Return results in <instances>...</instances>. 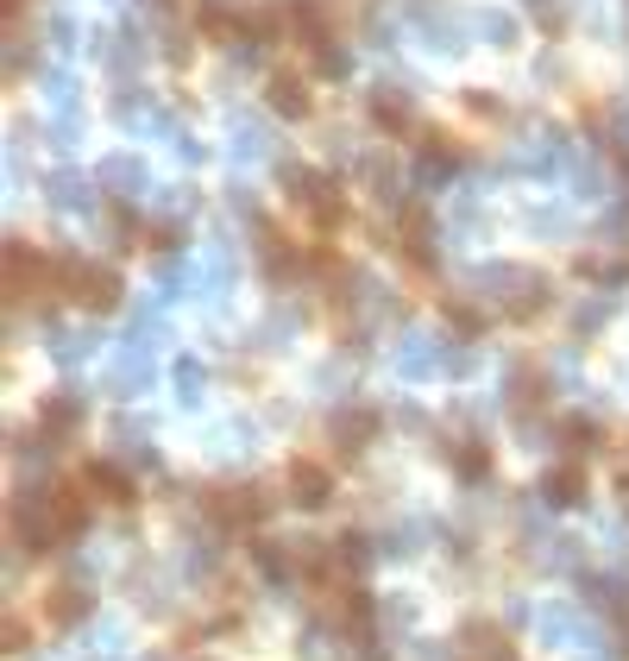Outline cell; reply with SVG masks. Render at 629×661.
Returning a JSON list of instances; mask_svg holds the SVG:
<instances>
[{
  "label": "cell",
  "mask_w": 629,
  "mask_h": 661,
  "mask_svg": "<svg viewBox=\"0 0 629 661\" xmlns=\"http://www.w3.org/2000/svg\"><path fill=\"white\" fill-rule=\"evenodd\" d=\"M283 196H290V208H302L322 233L340 228V214H347V208H340V189H334L322 171H308V164H283Z\"/></svg>",
  "instance_id": "6da1fadb"
},
{
  "label": "cell",
  "mask_w": 629,
  "mask_h": 661,
  "mask_svg": "<svg viewBox=\"0 0 629 661\" xmlns=\"http://www.w3.org/2000/svg\"><path fill=\"white\" fill-rule=\"evenodd\" d=\"M391 366H397V379H441L447 372V340H434V334H397L391 340Z\"/></svg>",
  "instance_id": "7a4b0ae2"
},
{
  "label": "cell",
  "mask_w": 629,
  "mask_h": 661,
  "mask_svg": "<svg viewBox=\"0 0 629 661\" xmlns=\"http://www.w3.org/2000/svg\"><path fill=\"white\" fill-rule=\"evenodd\" d=\"M95 617V585H82V580H57L45 592V624L50 630H82Z\"/></svg>",
  "instance_id": "3957f363"
},
{
  "label": "cell",
  "mask_w": 629,
  "mask_h": 661,
  "mask_svg": "<svg viewBox=\"0 0 629 661\" xmlns=\"http://www.w3.org/2000/svg\"><path fill=\"white\" fill-rule=\"evenodd\" d=\"M95 189H107L114 202H139L151 189V171H145V158H132V152H114V158H101L95 164Z\"/></svg>",
  "instance_id": "277c9868"
},
{
  "label": "cell",
  "mask_w": 629,
  "mask_h": 661,
  "mask_svg": "<svg viewBox=\"0 0 629 661\" xmlns=\"http://www.w3.org/2000/svg\"><path fill=\"white\" fill-rule=\"evenodd\" d=\"M535 636H541V642H592V624H585L579 605L548 599V605H535Z\"/></svg>",
  "instance_id": "5b68a950"
},
{
  "label": "cell",
  "mask_w": 629,
  "mask_h": 661,
  "mask_svg": "<svg viewBox=\"0 0 629 661\" xmlns=\"http://www.w3.org/2000/svg\"><path fill=\"white\" fill-rule=\"evenodd\" d=\"M377 409H359V404H347V409H334V422H327V434H334V454H365L372 448V434H377Z\"/></svg>",
  "instance_id": "8992f818"
},
{
  "label": "cell",
  "mask_w": 629,
  "mask_h": 661,
  "mask_svg": "<svg viewBox=\"0 0 629 661\" xmlns=\"http://www.w3.org/2000/svg\"><path fill=\"white\" fill-rule=\"evenodd\" d=\"M114 114H120V127H132V132H171V107L158 102L151 89H120V95H114Z\"/></svg>",
  "instance_id": "52a82bcc"
},
{
  "label": "cell",
  "mask_w": 629,
  "mask_h": 661,
  "mask_svg": "<svg viewBox=\"0 0 629 661\" xmlns=\"http://www.w3.org/2000/svg\"><path fill=\"white\" fill-rule=\"evenodd\" d=\"M283 485H290V505L296 510H322L334 498V479H327V466H315V460H290Z\"/></svg>",
  "instance_id": "ba28073f"
},
{
  "label": "cell",
  "mask_w": 629,
  "mask_h": 661,
  "mask_svg": "<svg viewBox=\"0 0 629 661\" xmlns=\"http://www.w3.org/2000/svg\"><path fill=\"white\" fill-rule=\"evenodd\" d=\"M82 422H89V404H82L75 391H57V397L38 404V434H50V441H70Z\"/></svg>",
  "instance_id": "9c48e42d"
},
{
  "label": "cell",
  "mask_w": 629,
  "mask_h": 661,
  "mask_svg": "<svg viewBox=\"0 0 629 661\" xmlns=\"http://www.w3.org/2000/svg\"><path fill=\"white\" fill-rule=\"evenodd\" d=\"M120 297H126V283H120V271H114V265H89V271L75 278V303L95 309V315L120 309Z\"/></svg>",
  "instance_id": "30bf717a"
},
{
  "label": "cell",
  "mask_w": 629,
  "mask_h": 661,
  "mask_svg": "<svg viewBox=\"0 0 629 661\" xmlns=\"http://www.w3.org/2000/svg\"><path fill=\"white\" fill-rule=\"evenodd\" d=\"M372 120L391 132H409L416 127V95L409 89H397V82H377L372 89Z\"/></svg>",
  "instance_id": "8fae6325"
},
{
  "label": "cell",
  "mask_w": 629,
  "mask_h": 661,
  "mask_svg": "<svg viewBox=\"0 0 629 661\" xmlns=\"http://www.w3.org/2000/svg\"><path fill=\"white\" fill-rule=\"evenodd\" d=\"M45 202L57 214H95V189H89V177H75V171H50Z\"/></svg>",
  "instance_id": "7c38bea8"
},
{
  "label": "cell",
  "mask_w": 629,
  "mask_h": 661,
  "mask_svg": "<svg viewBox=\"0 0 629 661\" xmlns=\"http://www.w3.org/2000/svg\"><path fill=\"white\" fill-rule=\"evenodd\" d=\"M359 171H365V183H372V196H377L384 208H409V189H403V171H397V164H391L384 152H365V164H359Z\"/></svg>",
  "instance_id": "4fadbf2b"
},
{
  "label": "cell",
  "mask_w": 629,
  "mask_h": 661,
  "mask_svg": "<svg viewBox=\"0 0 629 661\" xmlns=\"http://www.w3.org/2000/svg\"><path fill=\"white\" fill-rule=\"evenodd\" d=\"M567 183H573V196H592V202H598V196H610V177H604V164L585 152V146H573V152H567Z\"/></svg>",
  "instance_id": "5bb4252c"
},
{
  "label": "cell",
  "mask_w": 629,
  "mask_h": 661,
  "mask_svg": "<svg viewBox=\"0 0 629 661\" xmlns=\"http://www.w3.org/2000/svg\"><path fill=\"white\" fill-rule=\"evenodd\" d=\"M101 353V334L95 328H50V359L57 366H82V359H95Z\"/></svg>",
  "instance_id": "9a60e30c"
},
{
  "label": "cell",
  "mask_w": 629,
  "mask_h": 661,
  "mask_svg": "<svg viewBox=\"0 0 629 661\" xmlns=\"http://www.w3.org/2000/svg\"><path fill=\"white\" fill-rule=\"evenodd\" d=\"M441 454L453 460V473H459L466 485L491 479V448H485V441H473V434H466V441H441Z\"/></svg>",
  "instance_id": "2e32d148"
},
{
  "label": "cell",
  "mask_w": 629,
  "mask_h": 661,
  "mask_svg": "<svg viewBox=\"0 0 629 661\" xmlns=\"http://www.w3.org/2000/svg\"><path fill=\"white\" fill-rule=\"evenodd\" d=\"M45 102L57 120H82L75 107H82V82H75V70H45Z\"/></svg>",
  "instance_id": "e0dca14e"
},
{
  "label": "cell",
  "mask_w": 629,
  "mask_h": 661,
  "mask_svg": "<svg viewBox=\"0 0 629 661\" xmlns=\"http://www.w3.org/2000/svg\"><path fill=\"white\" fill-rule=\"evenodd\" d=\"M75 649L95 656V661H120L126 656V630L120 624H107V617H101V624H82V642H75Z\"/></svg>",
  "instance_id": "ac0fdd59"
},
{
  "label": "cell",
  "mask_w": 629,
  "mask_h": 661,
  "mask_svg": "<svg viewBox=\"0 0 629 661\" xmlns=\"http://www.w3.org/2000/svg\"><path fill=\"white\" fill-rule=\"evenodd\" d=\"M459 642H466V656H473V661H516V649H510L503 630H491V624H466Z\"/></svg>",
  "instance_id": "d6986e66"
},
{
  "label": "cell",
  "mask_w": 629,
  "mask_h": 661,
  "mask_svg": "<svg viewBox=\"0 0 629 661\" xmlns=\"http://www.w3.org/2000/svg\"><path fill=\"white\" fill-rule=\"evenodd\" d=\"M271 107L283 114V120H302V114L315 107V95H308V82L302 77H271Z\"/></svg>",
  "instance_id": "ffe728a7"
},
{
  "label": "cell",
  "mask_w": 629,
  "mask_h": 661,
  "mask_svg": "<svg viewBox=\"0 0 629 661\" xmlns=\"http://www.w3.org/2000/svg\"><path fill=\"white\" fill-rule=\"evenodd\" d=\"M226 152L252 164V158H271V132L258 127V120H233V139H226Z\"/></svg>",
  "instance_id": "44dd1931"
},
{
  "label": "cell",
  "mask_w": 629,
  "mask_h": 661,
  "mask_svg": "<svg viewBox=\"0 0 629 661\" xmlns=\"http://www.w3.org/2000/svg\"><path fill=\"white\" fill-rule=\"evenodd\" d=\"M541 498L548 505H579L585 498V466H554L548 479H541Z\"/></svg>",
  "instance_id": "7402d4cb"
},
{
  "label": "cell",
  "mask_w": 629,
  "mask_h": 661,
  "mask_svg": "<svg viewBox=\"0 0 629 661\" xmlns=\"http://www.w3.org/2000/svg\"><path fill=\"white\" fill-rule=\"evenodd\" d=\"M82 485H95L101 498H114V505H126V498H132V491H139V485L126 479L120 466H107V460H95V466H89V473H82Z\"/></svg>",
  "instance_id": "603a6c76"
},
{
  "label": "cell",
  "mask_w": 629,
  "mask_h": 661,
  "mask_svg": "<svg viewBox=\"0 0 629 661\" xmlns=\"http://www.w3.org/2000/svg\"><path fill=\"white\" fill-rule=\"evenodd\" d=\"M478 32H485V45L510 51V45H516V13H503V7H485V13H478Z\"/></svg>",
  "instance_id": "cb8c5ba5"
},
{
  "label": "cell",
  "mask_w": 629,
  "mask_h": 661,
  "mask_svg": "<svg viewBox=\"0 0 629 661\" xmlns=\"http://www.w3.org/2000/svg\"><path fill=\"white\" fill-rule=\"evenodd\" d=\"M171 379H176V404H201V384H208V366L201 359H176Z\"/></svg>",
  "instance_id": "d4e9b609"
},
{
  "label": "cell",
  "mask_w": 629,
  "mask_h": 661,
  "mask_svg": "<svg viewBox=\"0 0 629 661\" xmlns=\"http://www.w3.org/2000/svg\"><path fill=\"white\" fill-rule=\"evenodd\" d=\"M422 32H428V45H434V51H459V45H466L459 26H453L447 13H434V7H422Z\"/></svg>",
  "instance_id": "484cf974"
},
{
  "label": "cell",
  "mask_w": 629,
  "mask_h": 661,
  "mask_svg": "<svg viewBox=\"0 0 629 661\" xmlns=\"http://www.w3.org/2000/svg\"><path fill=\"white\" fill-rule=\"evenodd\" d=\"M347 70H352V51H347V45H334V38H327V45H315V77L340 82Z\"/></svg>",
  "instance_id": "4316f807"
},
{
  "label": "cell",
  "mask_w": 629,
  "mask_h": 661,
  "mask_svg": "<svg viewBox=\"0 0 629 661\" xmlns=\"http://www.w3.org/2000/svg\"><path fill=\"white\" fill-rule=\"evenodd\" d=\"M604 322H610V297H598V303H579V315H573V328H579V334L604 328Z\"/></svg>",
  "instance_id": "83f0119b"
},
{
  "label": "cell",
  "mask_w": 629,
  "mask_h": 661,
  "mask_svg": "<svg viewBox=\"0 0 629 661\" xmlns=\"http://www.w3.org/2000/svg\"><path fill=\"white\" fill-rule=\"evenodd\" d=\"M226 208H233V214H246V221H258V196H252L246 183H233V189H226ZM258 228H265V221H258Z\"/></svg>",
  "instance_id": "f1b7e54d"
},
{
  "label": "cell",
  "mask_w": 629,
  "mask_h": 661,
  "mask_svg": "<svg viewBox=\"0 0 629 661\" xmlns=\"http://www.w3.org/2000/svg\"><path fill=\"white\" fill-rule=\"evenodd\" d=\"M604 127H610V139H617V146H629V102H610V107H604Z\"/></svg>",
  "instance_id": "f546056e"
},
{
  "label": "cell",
  "mask_w": 629,
  "mask_h": 661,
  "mask_svg": "<svg viewBox=\"0 0 629 661\" xmlns=\"http://www.w3.org/2000/svg\"><path fill=\"white\" fill-rule=\"evenodd\" d=\"M50 45H57V51H75V45H82V38H75V20L57 13V20H50Z\"/></svg>",
  "instance_id": "4dcf8cb0"
},
{
  "label": "cell",
  "mask_w": 629,
  "mask_h": 661,
  "mask_svg": "<svg viewBox=\"0 0 629 661\" xmlns=\"http://www.w3.org/2000/svg\"><path fill=\"white\" fill-rule=\"evenodd\" d=\"M164 214H171V221L196 214V189H171V196H164Z\"/></svg>",
  "instance_id": "1f68e13d"
},
{
  "label": "cell",
  "mask_w": 629,
  "mask_h": 661,
  "mask_svg": "<svg viewBox=\"0 0 629 661\" xmlns=\"http://www.w3.org/2000/svg\"><path fill=\"white\" fill-rule=\"evenodd\" d=\"M447 322H453V328H466V334H478V328H485L473 303H447Z\"/></svg>",
  "instance_id": "d6a6232c"
},
{
  "label": "cell",
  "mask_w": 629,
  "mask_h": 661,
  "mask_svg": "<svg viewBox=\"0 0 629 661\" xmlns=\"http://www.w3.org/2000/svg\"><path fill=\"white\" fill-rule=\"evenodd\" d=\"M171 146H176V158H183V164H201V152H208V146H201V139H189V132H171Z\"/></svg>",
  "instance_id": "836d02e7"
},
{
  "label": "cell",
  "mask_w": 629,
  "mask_h": 661,
  "mask_svg": "<svg viewBox=\"0 0 629 661\" xmlns=\"http://www.w3.org/2000/svg\"><path fill=\"white\" fill-rule=\"evenodd\" d=\"M624 510H629V473H624Z\"/></svg>",
  "instance_id": "e575fe53"
}]
</instances>
